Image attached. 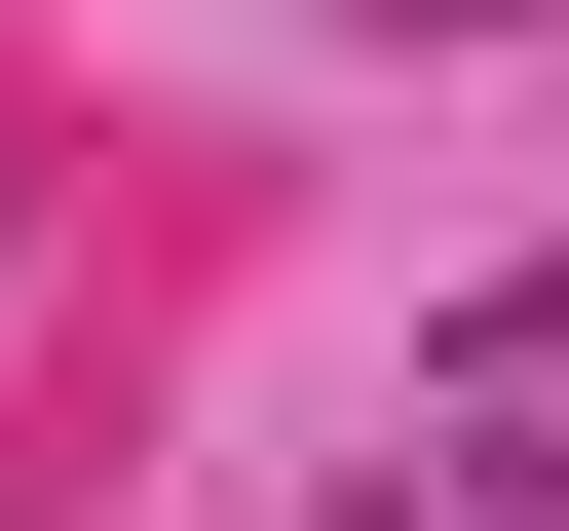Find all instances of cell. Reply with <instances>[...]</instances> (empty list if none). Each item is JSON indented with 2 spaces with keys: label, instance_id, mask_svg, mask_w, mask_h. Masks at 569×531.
<instances>
[{
  "label": "cell",
  "instance_id": "6da1fadb",
  "mask_svg": "<svg viewBox=\"0 0 569 531\" xmlns=\"http://www.w3.org/2000/svg\"><path fill=\"white\" fill-rule=\"evenodd\" d=\"M456 380H569V266H493V304H456Z\"/></svg>",
  "mask_w": 569,
  "mask_h": 531
}]
</instances>
